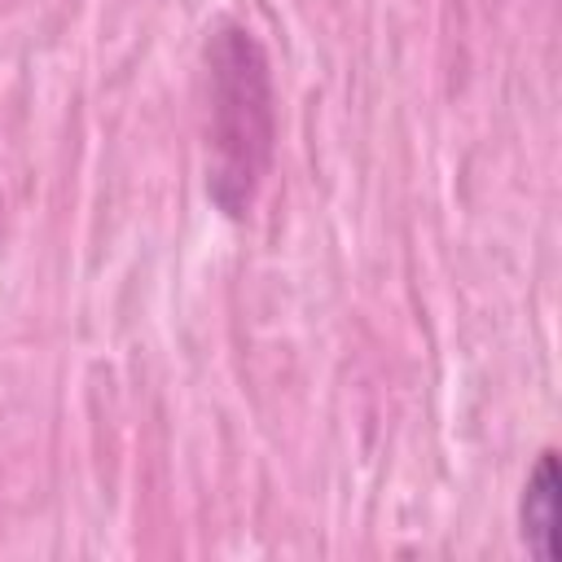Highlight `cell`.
<instances>
[{"label":"cell","mask_w":562,"mask_h":562,"mask_svg":"<svg viewBox=\"0 0 562 562\" xmlns=\"http://www.w3.org/2000/svg\"><path fill=\"white\" fill-rule=\"evenodd\" d=\"M211 189L237 215L250 202V189L268 158L272 136V105H268V75L255 40L246 31H224L211 48Z\"/></svg>","instance_id":"cell-1"},{"label":"cell","mask_w":562,"mask_h":562,"mask_svg":"<svg viewBox=\"0 0 562 562\" xmlns=\"http://www.w3.org/2000/svg\"><path fill=\"white\" fill-rule=\"evenodd\" d=\"M553 531H558V457L553 448H544L522 487V540L540 562L553 558Z\"/></svg>","instance_id":"cell-2"}]
</instances>
